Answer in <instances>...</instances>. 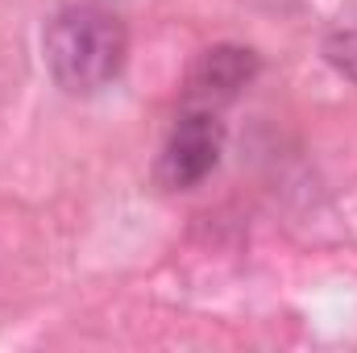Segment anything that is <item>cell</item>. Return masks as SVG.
I'll return each mask as SVG.
<instances>
[{
	"label": "cell",
	"mask_w": 357,
	"mask_h": 353,
	"mask_svg": "<svg viewBox=\"0 0 357 353\" xmlns=\"http://www.w3.org/2000/svg\"><path fill=\"white\" fill-rule=\"evenodd\" d=\"M324 59H328V67H333L337 75H345V80L357 84V25H345V29L328 33Z\"/></svg>",
	"instance_id": "obj_4"
},
{
	"label": "cell",
	"mask_w": 357,
	"mask_h": 353,
	"mask_svg": "<svg viewBox=\"0 0 357 353\" xmlns=\"http://www.w3.org/2000/svg\"><path fill=\"white\" fill-rule=\"evenodd\" d=\"M258 54L245 46H212L195 59L191 75H187V108H220L229 104L237 91L258 75Z\"/></svg>",
	"instance_id": "obj_3"
},
{
	"label": "cell",
	"mask_w": 357,
	"mask_h": 353,
	"mask_svg": "<svg viewBox=\"0 0 357 353\" xmlns=\"http://www.w3.org/2000/svg\"><path fill=\"white\" fill-rule=\"evenodd\" d=\"M129 33L121 17L100 4H67L46 21L42 59L46 71L67 96H96L125 67Z\"/></svg>",
	"instance_id": "obj_1"
},
{
	"label": "cell",
	"mask_w": 357,
	"mask_h": 353,
	"mask_svg": "<svg viewBox=\"0 0 357 353\" xmlns=\"http://www.w3.org/2000/svg\"><path fill=\"white\" fill-rule=\"evenodd\" d=\"M220 146H225V129H220L216 112L187 108L178 117V125L171 129L162 154H158V167H154L158 187L187 191V187L204 183L216 171V163H220Z\"/></svg>",
	"instance_id": "obj_2"
}]
</instances>
